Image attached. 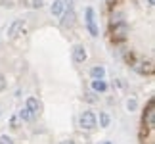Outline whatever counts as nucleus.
<instances>
[{"mask_svg":"<svg viewBox=\"0 0 155 144\" xmlns=\"http://www.w3.org/2000/svg\"><path fill=\"white\" fill-rule=\"evenodd\" d=\"M23 27H25V21H23V19H15V21L8 27V37H12V39L17 37V33H19Z\"/></svg>","mask_w":155,"mask_h":144,"instance_id":"nucleus-8","label":"nucleus"},{"mask_svg":"<svg viewBox=\"0 0 155 144\" xmlns=\"http://www.w3.org/2000/svg\"><path fill=\"white\" fill-rule=\"evenodd\" d=\"M67 12L61 14V27L67 29V27H73L75 23V10H73V0H67Z\"/></svg>","mask_w":155,"mask_h":144,"instance_id":"nucleus-2","label":"nucleus"},{"mask_svg":"<svg viewBox=\"0 0 155 144\" xmlns=\"http://www.w3.org/2000/svg\"><path fill=\"white\" fill-rule=\"evenodd\" d=\"M63 8H65V2H63V0H54V4H52V14H54V15H61V14H63Z\"/></svg>","mask_w":155,"mask_h":144,"instance_id":"nucleus-9","label":"nucleus"},{"mask_svg":"<svg viewBox=\"0 0 155 144\" xmlns=\"http://www.w3.org/2000/svg\"><path fill=\"white\" fill-rule=\"evenodd\" d=\"M84 60H86V48L82 44H77L73 48V62L75 63H82Z\"/></svg>","mask_w":155,"mask_h":144,"instance_id":"nucleus-6","label":"nucleus"},{"mask_svg":"<svg viewBox=\"0 0 155 144\" xmlns=\"http://www.w3.org/2000/svg\"><path fill=\"white\" fill-rule=\"evenodd\" d=\"M155 111H153V100H150V104H147V111L144 113V123L147 125V129H153L155 125Z\"/></svg>","mask_w":155,"mask_h":144,"instance_id":"nucleus-5","label":"nucleus"},{"mask_svg":"<svg viewBox=\"0 0 155 144\" xmlns=\"http://www.w3.org/2000/svg\"><path fill=\"white\" fill-rule=\"evenodd\" d=\"M19 119H21V121H33L35 115L27 110V108H23V110H19Z\"/></svg>","mask_w":155,"mask_h":144,"instance_id":"nucleus-12","label":"nucleus"},{"mask_svg":"<svg viewBox=\"0 0 155 144\" xmlns=\"http://www.w3.org/2000/svg\"><path fill=\"white\" fill-rule=\"evenodd\" d=\"M4 88H6V81H4V77H2V75H0V92H2V91H4Z\"/></svg>","mask_w":155,"mask_h":144,"instance_id":"nucleus-18","label":"nucleus"},{"mask_svg":"<svg viewBox=\"0 0 155 144\" xmlns=\"http://www.w3.org/2000/svg\"><path fill=\"white\" fill-rule=\"evenodd\" d=\"M136 106H138V104H136V100H128V104H127V108H128L130 111H132V110H136Z\"/></svg>","mask_w":155,"mask_h":144,"instance_id":"nucleus-15","label":"nucleus"},{"mask_svg":"<svg viewBox=\"0 0 155 144\" xmlns=\"http://www.w3.org/2000/svg\"><path fill=\"white\" fill-rule=\"evenodd\" d=\"M147 2H150V6H153V2H155V0H147Z\"/></svg>","mask_w":155,"mask_h":144,"instance_id":"nucleus-20","label":"nucleus"},{"mask_svg":"<svg viewBox=\"0 0 155 144\" xmlns=\"http://www.w3.org/2000/svg\"><path fill=\"white\" fill-rule=\"evenodd\" d=\"M31 2H33V4H31L33 8H42V4H44L42 0H31Z\"/></svg>","mask_w":155,"mask_h":144,"instance_id":"nucleus-16","label":"nucleus"},{"mask_svg":"<svg viewBox=\"0 0 155 144\" xmlns=\"http://www.w3.org/2000/svg\"><path fill=\"white\" fill-rule=\"evenodd\" d=\"M109 123H111V117H109V113L102 111V113H100V125H102V127H109Z\"/></svg>","mask_w":155,"mask_h":144,"instance_id":"nucleus-13","label":"nucleus"},{"mask_svg":"<svg viewBox=\"0 0 155 144\" xmlns=\"http://www.w3.org/2000/svg\"><path fill=\"white\" fill-rule=\"evenodd\" d=\"M86 25H88V31H90L92 37H98V27H96V19H94V10L92 8H86Z\"/></svg>","mask_w":155,"mask_h":144,"instance_id":"nucleus-4","label":"nucleus"},{"mask_svg":"<svg viewBox=\"0 0 155 144\" xmlns=\"http://www.w3.org/2000/svg\"><path fill=\"white\" fill-rule=\"evenodd\" d=\"M0 144H14V140L8 135H0Z\"/></svg>","mask_w":155,"mask_h":144,"instance_id":"nucleus-14","label":"nucleus"},{"mask_svg":"<svg viewBox=\"0 0 155 144\" xmlns=\"http://www.w3.org/2000/svg\"><path fill=\"white\" fill-rule=\"evenodd\" d=\"M132 69L136 71V73H140V75H150L153 67H151V62H144V60H138V62H134L132 63Z\"/></svg>","mask_w":155,"mask_h":144,"instance_id":"nucleus-3","label":"nucleus"},{"mask_svg":"<svg viewBox=\"0 0 155 144\" xmlns=\"http://www.w3.org/2000/svg\"><path fill=\"white\" fill-rule=\"evenodd\" d=\"M92 88H94L96 92H105V91H107V85H105L104 79H94V81H92Z\"/></svg>","mask_w":155,"mask_h":144,"instance_id":"nucleus-10","label":"nucleus"},{"mask_svg":"<svg viewBox=\"0 0 155 144\" xmlns=\"http://www.w3.org/2000/svg\"><path fill=\"white\" fill-rule=\"evenodd\" d=\"M84 98H86L88 102H96V100H98V98H96V96H94L92 92H90V94H86V96H84Z\"/></svg>","mask_w":155,"mask_h":144,"instance_id":"nucleus-17","label":"nucleus"},{"mask_svg":"<svg viewBox=\"0 0 155 144\" xmlns=\"http://www.w3.org/2000/svg\"><path fill=\"white\" fill-rule=\"evenodd\" d=\"M25 108H27V110L33 113L35 117H37L38 113H40V102H38L37 98H33V96H29V98H27V104H25Z\"/></svg>","mask_w":155,"mask_h":144,"instance_id":"nucleus-7","label":"nucleus"},{"mask_svg":"<svg viewBox=\"0 0 155 144\" xmlns=\"http://www.w3.org/2000/svg\"><path fill=\"white\" fill-rule=\"evenodd\" d=\"M61 144H75V142H73V140H63Z\"/></svg>","mask_w":155,"mask_h":144,"instance_id":"nucleus-19","label":"nucleus"},{"mask_svg":"<svg viewBox=\"0 0 155 144\" xmlns=\"http://www.w3.org/2000/svg\"><path fill=\"white\" fill-rule=\"evenodd\" d=\"M90 75L94 77V79H104L105 69L102 67V65H96V67H92V69H90Z\"/></svg>","mask_w":155,"mask_h":144,"instance_id":"nucleus-11","label":"nucleus"},{"mask_svg":"<svg viewBox=\"0 0 155 144\" xmlns=\"http://www.w3.org/2000/svg\"><path fill=\"white\" fill-rule=\"evenodd\" d=\"M104 144H111V142H104Z\"/></svg>","mask_w":155,"mask_h":144,"instance_id":"nucleus-21","label":"nucleus"},{"mask_svg":"<svg viewBox=\"0 0 155 144\" xmlns=\"http://www.w3.org/2000/svg\"><path fill=\"white\" fill-rule=\"evenodd\" d=\"M79 125L82 129H86V131H92V129H96L98 119H96V115H94L92 111H82V115L79 119Z\"/></svg>","mask_w":155,"mask_h":144,"instance_id":"nucleus-1","label":"nucleus"}]
</instances>
